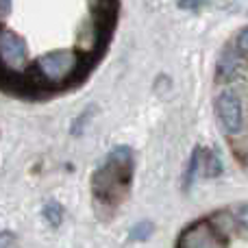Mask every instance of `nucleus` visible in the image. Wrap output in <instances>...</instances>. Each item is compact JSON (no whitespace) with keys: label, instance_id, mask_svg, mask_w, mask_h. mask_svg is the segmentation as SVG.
<instances>
[{"label":"nucleus","instance_id":"2","mask_svg":"<svg viewBox=\"0 0 248 248\" xmlns=\"http://www.w3.org/2000/svg\"><path fill=\"white\" fill-rule=\"evenodd\" d=\"M216 111L229 133H244V109H242V98L237 96V92H220L216 98Z\"/></svg>","mask_w":248,"mask_h":248},{"label":"nucleus","instance_id":"1","mask_svg":"<svg viewBox=\"0 0 248 248\" xmlns=\"http://www.w3.org/2000/svg\"><path fill=\"white\" fill-rule=\"evenodd\" d=\"M81 57L74 50H52L35 59V74L46 85H61L77 74Z\"/></svg>","mask_w":248,"mask_h":248},{"label":"nucleus","instance_id":"3","mask_svg":"<svg viewBox=\"0 0 248 248\" xmlns=\"http://www.w3.org/2000/svg\"><path fill=\"white\" fill-rule=\"evenodd\" d=\"M244 72H246V59L237 55L235 48L231 46L222 55V59H220V63H218V81L229 83L235 77H244Z\"/></svg>","mask_w":248,"mask_h":248},{"label":"nucleus","instance_id":"4","mask_svg":"<svg viewBox=\"0 0 248 248\" xmlns=\"http://www.w3.org/2000/svg\"><path fill=\"white\" fill-rule=\"evenodd\" d=\"M218 172H220V159L216 155H209L207 157V176L218 174Z\"/></svg>","mask_w":248,"mask_h":248}]
</instances>
